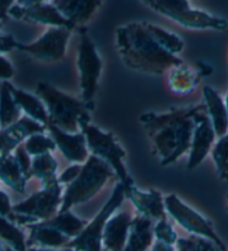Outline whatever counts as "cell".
I'll use <instances>...</instances> for the list:
<instances>
[{
	"instance_id": "cell-38",
	"label": "cell",
	"mask_w": 228,
	"mask_h": 251,
	"mask_svg": "<svg viewBox=\"0 0 228 251\" xmlns=\"http://www.w3.org/2000/svg\"><path fill=\"white\" fill-rule=\"evenodd\" d=\"M18 42L15 41L14 37L8 36H0V53H7L13 50L14 49H17Z\"/></svg>"
},
{
	"instance_id": "cell-10",
	"label": "cell",
	"mask_w": 228,
	"mask_h": 251,
	"mask_svg": "<svg viewBox=\"0 0 228 251\" xmlns=\"http://www.w3.org/2000/svg\"><path fill=\"white\" fill-rule=\"evenodd\" d=\"M163 203L166 211L183 229L189 231L192 235L206 238L208 240L213 241L222 251H227L226 246L216 233L209 220L198 213L196 210L191 209L175 194L167 195L163 199Z\"/></svg>"
},
{
	"instance_id": "cell-14",
	"label": "cell",
	"mask_w": 228,
	"mask_h": 251,
	"mask_svg": "<svg viewBox=\"0 0 228 251\" xmlns=\"http://www.w3.org/2000/svg\"><path fill=\"white\" fill-rule=\"evenodd\" d=\"M123 186L125 198L130 199V201L140 212V215L157 221L167 220V212L160 192L156 190L141 191L135 186L133 180L125 185L123 184Z\"/></svg>"
},
{
	"instance_id": "cell-43",
	"label": "cell",
	"mask_w": 228,
	"mask_h": 251,
	"mask_svg": "<svg viewBox=\"0 0 228 251\" xmlns=\"http://www.w3.org/2000/svg\"><path fill=\"white\" fill-rule=\"evenodd\" d=\"M0 251H7V246L5 247L1 242H0Z\"/></svg>"
},
{
	"instance_id": "cell-39",
	"label": "cell",
	"mask_w": 228,
	"mask_h": 251,
	"mask_svg": "<svg viewBox=\"0 0 228 251\" xmlns=\"http://www.w3.org/2000/svg\"><path fill=\"white\" fill-rule=\"evenodd\" d=\"M13 2L14 1H0V25L5 24L9 18L8 11H9V8L13 5Z\"/></svg>"
},
{
	"instance_id": "cell-27",
	"label": "cell",
	"mask_w": 228,
	"mask_h": 251,
	"mask_svg": "<svg viewBox=\"0 0 228 251\" xmlns=\"http://www.w3.org/2000/svg\"><path fill=\"white\" fill-rule=\"evenodd\" d=\"M145 23V27L151 36L155 38V41L162 47L164 50L172 55H176L182 53L184 47V43L178 35L172 33L170 30H167L162 28V27L157 26L155 24Z\"/></svg>"
},
{
	"instance_id": "cell-24",
	"label": "cell",
	"mask_w": 228,
	"mask_h": 251,
	"mask_svg": "<svg viewBox=\"0 0 228 251\" xmlns=\"http://www.w3.org/2000/svg\"><path fill=\"white\" fill-rule=\"evenodd\" d=\"M10 82L0 83V128L3 129L21 119L22 110L16 102Z\"/></svg>"
},
{
	"instance_id": "cell-44",
	"label": "cell",
	"mask_w": 228,
	"mask_h": 251,
	"mask_svg": "<svg viewBox=\"0 0 228 251\" xmlns=\"http://www.w3.org/2000/svg\"><path fill=\"white\" fill-rule=\"evenodd\" d=\"M227 205H228V196H227Z\"/></svg>"
},
{
	"instance_id": "cell-6",
	"label": "cell",
	"mask_w": 228,
	"mask_h": 251,
	"mask_svg": "<svg viewBox=\"0 0 228 251\" xmlns=\"http://www.w3.org/2000/svg\"><path fill=\"white\" fill-rule=\"evenodd\" d=\"M62 185L55 183L44 186L28 199L13 206L10 220L18 225H35L38 221H47L55 217L62 204Z\"/></svg>"
},
{
	"instance_id": "cell-26",
	"label": "cell",
	"mask_w": 228,
	"mask_h": 251,
	"mask_svg": "<svg viewBox=\"0 0 228 251\" xmlns=\"http://www.w3.org/2000/svg\"><path fill=\"white\" fill-rule=\"evenodd\" d=\"M43 222L57 229L60 232L68 237L70 241L74 238H76L84 230L86 225H88L83 220L75 217L70 211L58 212V214L55 215L54 218Z\"/></svg>"
},
{
	"instance_id": "cell-29",
	"label": "cell",
	"mask_w": 228,
	"mask_h": 251,
	"mask_svg": "<svg viewBox=\"0 0 228 251\" xmlns=\"http://www.w3.org/2000/svg\"><path fill=\"white\" fill-rule=\"evenodd\" d=\"M0 240H2L14 251H27L25 235L5 217L0 215Z\"/></svg>"
},
{
	"instance_id": "cell-32",
	"label": "cell",
	"mask_w": 228,
	"mask_h": 251,
	"mask_svg": "<svg viewBox=\"0 0 228 251\" xmlns=\"http://www.w3.org/2000/svg\"><path fill=\"white\" fill-rule=\"evenodd\" d=\"M176 245L177 251H222L213 241L192 234L189 238L178 239Z\"/></svg>"
},
{
	"instance_id": "cell-5",
	"label": "cell",
	"mask_w": 228,
	"mask_h": 251,
	"mask_svg": "<svg viewBox=\"0 0 228 251\" xmlns=\"http://www.w3.org/2000/svg\"><path fill=\"white\" fill-rule=\"evenodd\" d=\"M142 5L151 8L156 13L166 16L184 28L215 31L228 29V22L225 18L200 8L192 7L191 3L186 0H150L143 1Z\"/></svg>"
},
{
	"instance_id": "cell-42",
	"label": "cell",
	"mask_w": 228,
	"mask_h": 251,
	"mask_svg": "<svg viewBox=\"0 0 228 251\" xmlns=\"http://www.w3.org/2000/svg\"><path fill=\"white\" fill-rule=\"evenodd\" d=\"M225 104H226V109H227V115H228V90H227V93H226V97H225Z\"/></svg>"
},
{
	"instance_id": "cell-31",
	"label": "cell",
	"mask_w": 228,
	"mask_h": 251,
	"mask_svg": "<svg viewBox=\"0 0 228 251\" xmlns=\"http://www.w3.org/2000/svg\"><path fill=\"white\" fill-rule=\"evenodd\" d=\"M23 148L28 152L30 157H37L44 154L52 152L56 148L54 140L49 135H46L45 132L43 133H35L30 136L29 138L25 140L23 144Z\"/></svg>"
},
{
	"instance_id": "cell-45",
	"label": "cell",
	"mask_w": 228,
	"mask_h": 251,
	"mask_svg": "<svg viewBox=\"0 0 228 251\" xmlns=\"http://www.w3.org/2000/svg\"><path fill=\"white\" fill-rule=\"evenodd\" d=\"M102 251H108V250H107V249H104V250H102Z\"/></svg>"
},
{
	"instance_id": "cell-13",
	"label": "cell",
	"mask_w": 228,
	"mask_h": 251,
	"mask_svg": "<svg viewBox=\"0 0 228 251\" xmlns=\"http://www.w3.org/2000/svg\"><path fill=\"white\" fill-rule=\"evenodd\" d=\"M216 140L217 137L206 113L205 105L202 103V108L195 117V127L189 149V158L187 163L188 170H195L206 159V157L210 154Z\"/></svg>"
},
{
	"instance_id": "cell-46",
	"label": "cell",
	"mask_w": 228,
	"mask_h": 251,
	"mask_svg": "<svg viewBox=\"0 0 228 251\" xmlns=\"http://www.w3.org/2000/svg\"><path fill=\"white\" fill-rule=\"evenodd\" d=\"M0 36H1V35H0Z\"/></svg>"
},
{
	"instance_id": "cell-4",
	"label": "cell",
	"mask_w": 228,
	"mask_h": 251,
	"mask_svg": "<svg viewBox=\"0 0 228 251\" xmlns=\"http://www.w3.org/2000/svg\"><path fill=\"white\" fill-rule=\"evenodd\" d=\"M114 176H116L115 173L108 163L99 157L90 155L83 164L80 175L66 188L62 198L60 212L70 211L76 204L91 200Z\"/></svg>"
},
{
	"instance_id": "cell-16",
	"label": "cell",
	"mask_w": 228,
	"mask_h": 251,
	"mask_svg": "<svg viewBox=\"0 0 228 251\" xmlns=\"http://www.w3.org/2000/svg\"><path fill=\"white\" fill-rule=\"evenodd\" d=\"M46 131V126L38 124L26 116L22 117L15 124L0 130V155L11 154L30 136Z\"/></svg>"
},
{
	"instance_id": "cell-21",
	"label": "cell",
	"mask_w": 228,
	"mask_h": 251,
	"mask_svg": "<svg viewBox=\"0 0 228 251\" xmlns=\"http://www.w3.org/2000/svg\"><path fill=\"white\" fill-rule=\"evenodd\" d=\"M11 91H13L14 98L16 102H17L18 107L25 113L26 117L47 127L49 119L44 102L39 99L37 96L25 92L23 90L16 89L14 85L11 88Z\"/></svg>"
},
{
	"instance_id": "cell-17",
	"label": "cell",
	"mask_w": 228,
	"mask_h": 251,
	"mask_svg": "<svg viewBox=\"0 0 228 251\" xmlns=\"http://www.w3.org/2000/svg\"><path fill=\"white\" fill-rule=\"evenodd\" d=\"M52 2L74 29L83 27L102 6L99 0H54Z\"/></svg>"
},
{
	"instance_id": "cell-41",
	"label": "cell",
	"mask_w": 228,
	"mask_h": 251,
	"mask_svg": "<svg viewBox=\"0 0 228 251\" xmlns=\"http://www.w3.org/2000/svg\"><path fill=\"white\" fill-rule=\"evenodd\" d=\"M152 251H177V249L174 248V246L164 245V243L157 241L152 247Z\"/></svg>"
},
{
	"instance_id": "cell-23",
	"label": "cell",
	"mask_w": 228,
	"mask_h": 251,
	"mask_svg": "<svg viewBox=\"0 0 228 251\" xmlns=\"http://www.w3.org/2000/svg\"><path fill=\"white\" fill-rule=\"evenodd\" d=\"M0 179L18 193L25 192L27 179L14 152L0 155Z\"/></svg>"
},
{
	"instance_id": "cell-33",
	"label": "cell",
	"mask_w": 228,
	"mask_h": 251,
	"mask_svg": "<svg viewBox=\"0 0 228 251\" xmlns=\"http://www.w3.org/2000/svg\"><path fill=\"white\" fill-rule=\"evenodd\" d=\"M153 235H155V238L158 242L169 246H175L177 240H178L176 231L167 220L157 221L156 225L153 226Z\"/></svg>"
},
{
	"instance_id": "cell-37",
	"label": "cell",
	"mask_w": 228,
	"mask_h": 251,
	"mask_svg": "<svg viewBox=\"0 0 228 251\" xmlns=\"http://www.w3.org/2000/svg\"><path fill=\"white\" fill-rule=\"evenodd\" d=\"M11 213H13V206H11L9 196L5 192L0 191V215L8 218Z\"/></svg>"
},
{
	"instance_id": "cell-3",
	"label": "cell",
	"mask_w": 228,
	"mask_h": 251,
	"mask_svg": "<svg viewBox=\"0 0 228 251\" xmlns=\"http://www.w3.org/2000/svg\"><path fill=\"white\" fill-rule=\"evenodd\" d=\"M36 96L44 102L48 113V124L55 127L66 132L77 133L91 124L90 111L93 110L94 103L78 100L45 82L37 84Z\"/></svg>"
},
{
	"instance_id": "cell-19",
	"label": "cell",
	"mask_w": 228,
	"mask_h": 251,
	"mask_svg": "<svg viewBox=\"0 0 228 251\" xmlns=\"http://www.w3.org/2000/svg\"><path fill=\"white\" fill-rule=\"evenodd\" d=\"M203 97L206 113L217 139L228 135V115L225 99L209 85L204 86Z\"/></svg>"
},
{
	"instance_id": "cell-15",
	"label": "cell",
	"mask_w": 228,
	"mask_h": 251,
	"mask_svg": "<svg viewBox=\"0 0 228 251\" xmlns=\"http://www.w3.org/2000/svg\"><path fill=\"white\" fill-rule=\"evenodd\" d=\"M47 131L49 132V136L53 138L62 155L69 162L74 164H84L88 160L90 151L83 133L66 132L50 124L47 125Z\"/></svg>"
},
{
	"instance_id": "cell-28",
	"label": "cell",
	"mask_w": 228,
	"mask_h": 251,
	"mask_svg": "<svg viewBox=\"0 0 228 251\" xmlns=\"http://www.w3.org/2000/svg\"><path fill=\"white\" fill-rule=\"evenodd\" d=\"M57 163L50 152L37 157H34L31 163V174L35 177L43 180V185H52L58 183L56 176Z\"/></svg>"
},
{
	"instance_id": "cell-12",
	"label": "cell",
	"mask_w": 228,
	"mask_h": 251,
	"mask_svg": "<svg viewBox=\"0 0 228 251\" xmlns=\"http://www.w3.org/2000/svg\"><path fill=\"white\" fill-rule=\"evenodd\" d=\"M8 15L16 21L41 24L47 27H65L70 30L74 29V27L58 13L52 1H14Z\"/></svg>"
},
{
	"instance_id": "cell-8",
	"label": "cell",
	"mask_w": 228,
	"mask_h": 251,
	"mask_svg": "<svg viewBox=\"0 0 228 251\" xmlns=\"http://www.w3.org/2000/svg\"><path fill=\"white\" fill-rule=\"evenodd\" d=\"M124 198V186L120 182L116 184L108 202L102 206L96 217L89 225H86L84 230L66 247L75 249L76 251H102V238H103L104 227L109 219L120 209Z\"/></svg>"
},
{
	"instance_id": "cell-22",
	"label": "cell",
	"mask_w": 228,
	"mask_h": 251,
	"mask_svg": "<svg viewBox=\"0 0 228 251\" xmlns=\"http://www.w3.org/2000/svg\"><path fill=\"white\" fill-rule=\"evenodd\" d=\"M29 245L36 243L46 248H60L66 247L70 242V239L60 232L57 229L46 225L45 222H38L29 226Z\"/></svg>"
},
{
	"instance_id": "cell-7",
	"label": "cell",
	"mask_w": 228,
	"mask_h": 251,
	"mask_svg": "<svg viewBox=\"0 0 228 251\" xmlns=\"http://www.w3.org/2000/svg\"><path fill=\"white\" fill-rule=\"evenodd\" d=\"M81 132L85 136L86 144H88L91 155L99 157L100 159L108 163L122 184L125 185L132 182L123 163L125 151L117 143L112 132L102 130L101 128L91 124L85 126Z\"/></svg>"
},
{
	"instance_id": "cell-35",
	"label": "cell",
	"mask_w": 228,
	"mask_h": 251,
	"mask_svg": "<svg viewBox=\"0 0 228 251\" xmlns=\"http://www.w3.org/2000/svg\"><path fill=\"white\" fill-rule=\"evenodd\" d=\"M83 167V164H73L65 168L64 172L58 176V183L63 185V184H70L73 180H75Z\"/></svg>"
},
{
	"instance_id": "cell-1",
	"label": "cell",
	"mask_w": 228,
	"mask_h": 251,
	"mask_svg": "<svg viewBox=\"0 0 228 251\" xmlns=\"http://www.w3.org/2000/svg\"><path fill=\"white\" fill-rule=\"evenodd\" d=\"M200 108L202 103L160 113L145 112L140 116V124L161 166H169L189 152L195 117Z\"/></svg>"
},
{
	"instance_id": "cell-2",
	"label": "cell",
	"mask_w": 228,
	"mask_h": 251,
	"mask_svg": "<svg viewBox=\"0 0 228 251\" xmlns=\"http://www.w3.org/2000/svg\"><path fill=\"white\" fill-rule=\"evenodd\" d=\"M115 45L122 62L137 72L160 76L183 63L155 41L144 22L120 26L115 31Z\"/></svg>"
},
{
	"instance_id": "cell-20",
	"label": "cell",
	"mask_w": 228,
	"mask_h": 251,
	"mask_svg": "<svg viewBox=\"0 0 228 251\" xmlns=\"http://www.w3.org/2000/svg\"><path fill=\"white\" fill-rule=\"evenodd\" d=\"M153 237L152 220L137 215L131 221L123 251H147L152 245Z\"/></svg>"
},
{
	"instance_id": "cell-18",
	"label": "cell",
	"mask_w": 228,
	"mask_h": 251,
	"mask_svg": "<svg viewBox=\"0 0 228 251\" xmlns=\"http://www.w3.org/2000/svg\"><path fill=\"white\" fill-rule=\"evenodd\" d=\"M132 217L127 211L114 213L107 222L102 245L108 251H123L127 245Z\"/></svg>"
},
{
	"instance_id": "cell-25",
	"label": "cell",
	"mask_w": 228,
	"mask_h": 251,
	"mask_svg": "<svg viewBox=\"0 0 228 251\" xmlns=\"http://www.w3.org/2000/svg\"><path fill=\"white\" fill-rule=\"evenodd\" d=\"M200 76L197 71H194L184 65L176 66L171 69V74L169 76V85L176 93L187 94L191 93L197 88Z\"/></svg>"
},
{
	"instance_id": "cell-9",
	"label": "cell",
	"mask_w": 228,
	"mask_h": 251,
	"mask_svg": "<svg viewBox=\"0 0 228 251\" xmlns=\"http://www.w3.org/2000/svg\"><path fill=\"white\" fill-rule=\"evenodd\" d=\"M77 70L80 73L82 101L93 103L97 92L103 63L92 39L88 36L85 28L81 29V41L77 50Z\"/></svg>"
},
{
	"instance_id": "cell-30",
	"label": "cell",
	"mask_w": 228,
	"mask_h": 251,
	"mask_svg": "<svg viewBox=\"0 0 228 251\" xmlns=\"http://www.w3.org/2000/svg\"><path fill=\"white\" fill-rule=\"evenodd\" d=\"M210 155L219 178L228 182V135L216 140Z\"/></svg>"
},
{
	"instance_id": "cell-36",
	"label": "cell",
	"mask_w": 228,
	"mask_h": 251,
	"mask_svg": "<svg viewBox=\"0 0 228 251\" xmlns=\"http://www.w3.org/2000/svg\"><path fill=\"white\" fill-rule=\"evenodd\" d=\"M14 73L15 71L11 63L3 55L0 54V83L10 80L14 76Z\"/></svg>"
},
{
	"instance_id": "cell-40",
	"label": "cell",
	"mask_w": 228,
	"mask_h": 251,
	"mask_svg": "<svg viewBox=\"0 0 228 251\" xmlns=\"http://www.w3.org/2000/svg\"><path fill=\"white\" fill-rule=\"evenodd\" d=\"M197 66H198L197 72H198L200 77H202L203 75L204 76H208V75H210L211 73H213V68H211L209 64H207V63L198 62Z\"/></svg>"
},
{
	"instance_id": "cell-34",
	"label": "cell",
	"mask_w": 228,
	"mask_h": 251,
	"mask_svg": "<svg viewBox=\"0 0 228 251\" xmlns=\"http://www.w3.org/2000/svg\"><path fill=\"white\" fill-rule=\"evenodd\" d=\"M14 155L16 157V159H17V162L19 164V166H21L26 179L28 180L31 176H33V174H31V163H33V157L29 156V154L26 151V149L23 148V145H21V146L15 149Z\"/></svg>"
},
{
	"instance_id": "cell-11",
	"label": "cell",
	"mask_w": 228,
	"mask_h": 251,
	"mask_svg": "<svg viewBox=\"0 0 228 251\" xmlns=\"http://www.w3.org/2000/svg\"><path fill=\"white\" fill-rule=\"evenodd\" d=\"M72 31L65 27H48L45 33L29 44L18 43L17 50L42 61L57 62L65 57Z\"/></svg>"
}]
</instances>
